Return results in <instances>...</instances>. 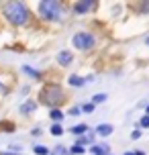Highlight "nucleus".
Returning a JSON list of instances; mask_svg holds the SVG:
<instances>
[{
  "mask_svg": "<svg viewBox=\"0 0 149 155\" xmlns=\"http://www.w3.org/2000/svg\"><path fill=\"white\" fill-rule=\"evenodd\" d=\"M49 116H51L53 120H57V123H59V120L63 118V114H61V112H59L57 108H53V110H51V112H49Z\"/></svg>",
  "mask_w": 149,
  "mask_h": 155,
  "instance_id": "nucleus-15",
  "label": "nucleus"
},
{
  "mask_svg": "<svg viewBox=\"0 0 149 155\" xmlns=\"http://www.w3.org/2000/svg\"><path fill=\"white\" fill-rule=\"evenodd\" d=\"M39 15L47 21H57L61 16V4L55 0H43L39 2Z\"/></svg>",
  "mask_w": 149,
  "mask_h": 155,
  "instance_id": "nucleus-2",
  "label": "nucleus"
},
{
  "mask_svg": "<svg viewBox=\"0 0 149 155\" xmlns=\"http://www.w3.org/2000/svg\"><path fill=\"white\" fill-rule=\"evenodd\" d=\"M147 116H149V104H147Z\"/></svg>",
  "mask_w": 149,
  "mask_h": 155,
  "instance_id": "nucleus-28",
  "label": "nucleus"
},
{
  "mask_svg": "<svg viewBox=\"0 0 149 155\" xmlns=\"http://www.w3.org/2000/svg\"><path fill=\"white\" fill-rule=\"evenodd\" d=\"M70 114H71V116H76V114H80V108H71V110H70Z\"/></svg>",
  "mask_w": 149,
  "mask_h": 155,
  "instance_id": "nucleus-23",
  "label": "nucleus"
},
{
  "mask_svg": "<svg viewBox=\"0 0 149 155\" xmlns=\"http://www.w3.org/2000/svg\"><path fill=\"white\" fill-rule=\"evenodd\" d=\"M33 151H35L37 155H47V153H49L47 149H45V147H41V145H35V149H33Z\"/></svg>",
  "mask_w": 149,
  "mask_h": 155,
  "instance_id": "nucleus-17",
  "label": "nucleus"
},
{
  "mask_svg": "<svg viewBox=\"0 0 149 155\" xmlns=\"http://www.w3.org/2000/svg\"><path fill=\"white\" fill-rule=\"evenodd\" d=\"M88 143H94V133H86V135L78 137V145L80 147H82V145H88Z\"/></svg>",
  "mask_w": 149,
  "mask_h": 155,
  "instance_id": "nucleus-7",
  "label": "nucleus"
},
{
  "mask_svg": "<svg viewBox=\"0 0 149 155\" xmlns=\"http://www.w3.org/2000/svg\"><path fill=\"white\" fill-rule=\"evenodd\" d=\"M92 6H94V2H92V0L76 2V4H74V12H78V15H84V12H88V10H90Z\"/></svg>",
  "mask_w": 149,
  "mask_h": 155,
  "instance_id": "nucleus-5",
  "label": "nucleus"
},
{
  "mask_svg": "<svg viewBox=\"0 0 149 155\" xmlns=\"http://www.w3.org/2000/svg\"><path fill=\"white\" fill-rule=\"evenodd\" d=\"M92 110H94V104H92V102H88V104H84V106L80 108V112H92Z\"/></svg>",
  "mask_w": 149,
  "mask_h": 155,
  "instance_id": "nucleus-18",
  "label": "nucleus"
},
{
  "mask_svg": "<svg viewBox=\"0 0 149 155\" xmlns=\"http://www.w3.org/2000/svg\"><path fill=\"white\" fill-rule=\"evenodd\" d=\"M61 133H63L61 124H53V127H51V135H55V137H59Z\"/></svg>",
  "mask_w": 149,
  "mask_h": 155,
  "instance_id": "nucleus-16",
  "label": "nucleus"
},
{
  "mask_svg": "<svg viewBox=\"0 0 149 155\" xmlns=\"http://www.w3.org/2000/svg\"><path fill=\"white\" fill-rule=\"evenodd\" d=\"M131 137H133V139H139V137H141V133H139V131H133V133H131Z\"/></svg>",
  "mask_w": 149,
  "mask_h": 155,
  "instance_id": "nucleus-22",
  "label": "nucleus"
},
{
  "mask_svg": "<svg viewBox=\"0 0 149 155\" xmlns=\"http://www.w3.org/2000/svg\"><path fill=\"white\" fill-rule=\"evenodd\" d=\"M63 100V90L59 86H45L41 92V102H45L49 106H57Z\"/></svg>",
  "mask_w": 149,
  "mask_h": 155,
  "instance_id": "nucleus-3",
  "label": "nucleus"
},
{
  "mask_svg": "<svg viewBox=\"0 0 149 155\" xmlns=\"http://www.w3.org/2000/svg\"><path fill=\"white\" fill-rule=\"evenodd\" d=\"M68 82H70V86H76V88H80V86H84V82H86V80H84V78H80V76H71Z\"/></svg>",
  "mask_w": 149,
  "mask_h": 155,
  "instance_id": "nucleus-12",
  "label": "nucleus"
},
{
  "mask_svg": "<svg viewBox=\"0 0 149 155\" xmlns=\"http://www.w3.org/2000/svg\"><path fill=\"white\" fill-rule=\"evenodd\" d=\"M133 153H135V155H145L143 151H133Z\"/></svg>",
  "mask_w": 149,
  "mask_h": 155,
  "instance_id": "nucleus-26",
  "label": "nucleus"
},
{
  "mask_svg": "<svg viewBox=\"0 0 149 155\" xmlns=\"http://www.w3.org/2000/svg\"><path fill=\"white\" fill-rule=\"evenodd\" d=\"M4 92H6V88H4V86L0 84V94H4Z\"/></svg>",
  "mask_w": 149,
  "mask_h": 155,
  "instance_id": "nucleus-25",
  "label": "nucleus"
},
{
  "mask_svg": "<svg viewBox=\"0 0 149 155\" xmlns=\"http://www.w3.org/2000/svg\"><path fill=\"white\" fill-rule=\"evenodd\" d=\"M35 108H37V104H35L33 100H29V102H25L23 106H21V112H25V114H31Z\"/></svg>",
  "mask_w": 149,
  "mask_h": 155,
  "instance_id": "nucleus-10",
  "label": "nucleus"
},
{
  "mask_svg": "<svg viewBox=\"0 0 149 155\" xmlns=\"http://www.w3.org/2000/svg\"><path fill=\"white\" fill-rule=\"evenodd\" d=\"M23 71H25V74H29V76H33V78H41L39 71H37V70H33V68H29V65H25Z\"/></svg>",
  "mask_w": 149,
  "mask_h": 155,
  "instance_id": "nucleus-14",
  "label": "nucleus"
},
{
  "mask_svg": "<svg viewBox=\"0 0 149 155\" xmlns=\"http://www.w3.org/2000/svg\"><path fill=\"white\" fill-rule=\"evenodd\" d=\"M139 124H141V127H149V116L145 114V116L141 118V120H139Z\"/></svg>",
  "mask_w": 149,
  "mask_h": 155,
  "instance_id": "nucleus-21",
  "label": "nucleus"
},
{
  "mask_svg": "<svg viewBox=\"0 0 149 155\" xmlns=\"http://www.w3.org/2000/svg\"><path fill=\"white\" fill-rule=\"evenodd\" d=\"M125 155H135V153H133V151H127V153H125Z\"/></svg>",
  "mask_w": 149,
  "mask_h": 155,
  "instance_id": "nucleus-27",
  "label": "nucleus"
},
{
  "mask_svg": "<svg viewBox=\"0 0 149 155\" xmlns=\"http://www.w3.org/2000/svg\"><path fill=\"white\" fill-rule=\"evenodd\" d=\"M141 8H143V10H149V2H145V4H143Z\"/></svg>",
  "mask_w": 149,
  "mask_h": 155,
  "instance_id": "nucleus-24",
  "label": "nucleus"
},
{
  "mask_svg": "<svg viewBox=\"0 0 149 155\" xmlns=\"http://www.w3.org/2000/svg\"><path fill=\"white\" fill-rule=\"evenodd\" d=\"M90 151L94 155H108V147H106V145H94Z\"/></svg>",
  "mask_w": 149,
  "mask_h": 155,
  "instance_id": "nucleus-11",
  "label": "nucleus"
},
{
  "mask_svg": "<svg viewBox=\"0 0 149 155\" xmlns=\"http://www.w3.org/2000/svg\"><path fill=\"white\" fill-rule=\"evenodd\" d=\"M70 131L74 133V135H78V137H82V135H86V133H88V127H86V124H76V127H71Z\"/></svg>",
  "mask_w": 149,
  "mask_h": 155,
  "instance_id": "nucleus-9",
  "label": "nucleus"
},
{
  "mask_svg": "<svg viewBox=\"0 0 149 155\" xmlns=\"http://www.w3.org/2000/svg\"><path fill=\"white\" fill-rule=\"evenodd\" d=\"M106 100V94H96L94 100H92V104H98V102H104Z\"/></svg>",
  "mask_w": 149,
  "mask_h": 155,
  "instance_id": "nucleus-19",
  "label": "nucleus"
},
{
  "mask_svg": "<svg viewBox=\"0 0 149 155\" xmlns=\"http://www.w3.org/2000/svg\"><path fill=\"white\" fill-rule=\"evenodd\" d=\"M74 45L78 49H92L94 47V37L90 33H76L74 35Z\"/></svg>",
  "mask_w": 149,
  "mask_h": 155,
  "instance_id": "nucleus-4",
  "label": "nucleus"
},
{
  "mask_svg": "<svg viewBox=\"0 0 149 155\" xmlns=\"http://www.w3.org/2000/svg\"><path fill=\"white\" fill-rule=\"evenodd\" d=\"M147 43H149V37H147Z\"/></svg>",
  "mask_w": 149,
  "mask_h": 155,
  "instance_id": "nucleus-29",
  "label": "nucleus"
},
{
  "mask_svg": "<svg viewBox=\"0 0 149 155\" xmlns=\"http://www.w3.org/2000/svg\"><path fill=\"white\" fill-rule=\"evenodd\" d=\"M70 153L74 155V153H84V147H80V145H74V147L70 149Z\"/></svg>",
  "mask_w": 149,
  "mask_h": 155,
  "instance_id": "nucleus-20",
  "label": "nucleus"
},
{
  "mask_svg": "<svg viewBox=\"0 0 149 155\" xmlns=\"http://www.w3.org/2000/svg\"><path fill=\"white\" fill-rule=\"evenodd\" d=\"M57 61L61 63V65H70V63L74 61V55H71V51H59V55H57Z\"/></svg>",
  "mask_w": 149,
  "mask_h": 155,
  "instance_id": "nucleus-6",
  "label": "nucleus"
},
{
  "mask_svg": "<svg viewBox=\"0 0 149 155\" xmlns=\"http://www.w3.org/2000/svg\"><path fill=\"white\" fill-rule=\"evenodd\" d=\"M2 10H4V16L16 27H23L29 23V8L23 2H6L2 6Z\"/></svg>",
  "mask_w": 149,
  "mask_h": 155,
  "instance_id": "nucleus-1",
  "label": "nucleus"
},
{
  "mask_svg": "<svg viewBox=\"0 0 149 155\" xmlns=\"http://www.w3.org/2000/svg\"><path fill=\"white\" fill-rule=\"evenodd\" d=\"M110 133H112V127H110V124H100V127L96 129V135H100V137H108Z\"/></svg>",
  "mask_w": 149,
  "mask_h": 155,
  "instance_id": "nucleus-8",
  "label": "nucleus"
},
{
  "mask_svg": "<svg viewBox=\"0 0 149 155\" xmlns=\"http://www.w3.org/2000/svg\"><path fill=\"white\" fill-rule=\"evenodd\" d=\"M51 155H71L70 153V149H65V147H61V145H57V147L53 149V153Z\"/></svg>",
  "mask_w": 149,
  "mask_h": 155,
  "instance_id": "nucleus-13",
  "label": "nucleus"
}]
</instances>
